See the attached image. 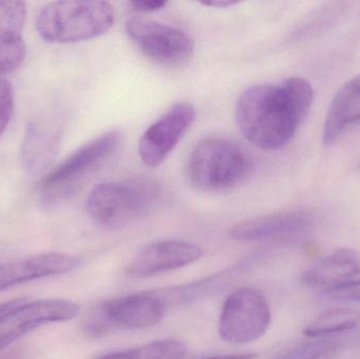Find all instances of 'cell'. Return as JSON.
<instances>
[{"instance_id":"1","label":"cell","mask_w":360,"mask_h":359,"mask_svg":"<svg viewBox=\"0 0 360 359\" xmlns=\"http://www.w3.org/2000/svg\"><path fill=\"white\" fill-rule=\"evenodd\" d=\"M313 100L314 91L304 78L291 77L281 84H256L237 100V124L256 147L278 150L293 138Z\"/></svg>"},{"instance_id":"2","label":"cell","mask_w":360,"mask_h":359,"mask_svg":"<svg viewBox=\"0 0 360 359\" xmlns=\"http://www.w3.org/2000/svg\"><path fill=\"white\" fill-rule=\"evenodd\" d=\"M115 22L111 4L98 0L54 1L44 6L36 19V29L49 44H73L107 33Z\"/></svg>"},{"instance_id":"3","label":"cell","mask_w":360,"mask_h":359,"mask_svg":"<svg viewBox=\"0 0 360 359\" xmlns=\"http://www.w3.org/2000/svg\"><path fill=\"white\" fill-rule=\"evenodd\" d=\"M160 190L145 179L109 181L89 194L86 208L93 221L105 229H120L145 216L158 200Z\"/></svg>"},{"instance_id":"4","label":"cell","mask_w":360,"mask_h":359,"mask_svg":"<svg viewBox=\"0 0 360 359\" xmlns=\"http://www.w3.org/2000/svg\"><path fill=\"white\" fill-rule=\"evenodd\" d=\"M250 160L240 147L224 138H207L188 157L193 185L205 191H224L239 185L249 174Z\"/></svg>"},{"instance_id":"5","label":"cell","mask_w":360,"mask_h":359,"mask_svg":"<svg viewBox=\"0 0 360 359\" xmlns=\"http://www.w3.org/2000/svg\"><path fill=\"white\" fill-rule=\"evenodd\" d=\"M122 139L120 131H109L73 152L42 179L40 194L44 202H56L73 193L86 177L113 156Z\"/></svg>"},{"instance_id":"6","label":"cell","mask_w":360,"mask_h":359,"mask_svg":"<svg viewBox=\"0 0 360 359\" xmlns=\"http://www.w3.org/2000/svg\"><path fill=\"white\" fill-rule=\"evenodd\" d=\"M167 310L155 290L134 293L95 308L84 322V331L91 337H101L112 331L152 328L162 322Z\"/></svg>"},{"instance_id":"7","label":"cell","mask_w":360,"mask_h":359,"mask_svg":"<svg viewBox=\"0 0 360 359\" xmlns=\"http://www.w3.org/2000/svg\"><path fill=\"white\" fill-rule=\"evenodd\" d=\"M271 320L270 305L264 294L256 289L240 288L224 301L218 332L226 343L247 345L266 334Z\"/></svg>"},{"instance_id":"8","label":"cell","mask_w":360,"mask_h":359,"mask_svg":"<svg viewBox=\"0 0 360 359\" xmlns=\"http://www.w3.org/2000/svg\"><path fill=\"white\" fill-rule=\"evenodd\" d=\"M126 30L141 52L160 65L179 67L194 54V41L179 27L134 17L128 19Z\"/></svg>"},{"instance_id":"9","label":"cell","mask_w":360,"mask_h":359,"mask_svg":"<svg viewBox=\"0 0 360 359\" xmlns=\"http://www.w3.org/2000/svg\"><path fill=\"white\" fill-rule=\"evenodd\" d=\"M79 308L65 299L16 303L0 314V351L30 331L53 322H63L77 316Z\"/></svg>"},{"instance_id":"10","label":"cell","mask_w":360,"mask_h":359,"mask_svg":"<svg viewBox=\"0 0 360 359\" xmlns=\"http://www.w3.org/2000/svg\"><path fill=\"white\" fill-rule=\"evenodd\" d=\"M196 117L195 107L188 103L173 105L141 136L139 152L143 164L158 167L166 160Z\"/></svg>"},{"instance_id":"11","label":"cell","mask_w":360,"mask_h":359,"mask_svg":"<svg viewBox=\"0 0 360 359\" xmlns=\"http://www.w3.org/2000/svg\"><path fill=\"white\" fill-rule=\"evenodd\" d=\"M203 250L184 240H162L145 247L127 266L134 278H147L192 265L201 259Z\"/></svg>"},{"instance_id":"12","label":"cell","mask_w":360,"mask_h":359,"mask_svg":"<svg viewBox=\"0 0 360 359\" xmlns=\"http://www.w3.org/2000/svg\"><path fill=\"white\" fill-rule=\"evenodd\" d=\"M313 226L306 211H285L250 219L234 226L230 236L237 242H260L295 237Z\"/></svg>"},{"instance_id":"13","label":"cell","mask_w":360,"mask_h":359,"mask_svg":"<svg viewBox=\"0 0 360 359\" xmlns=\"http://www.w3.org/2000/svg\"><path fill=\"white\" fill-rule=\"evenodd\" d=\"M80 263L79 257L65 253H44L0 263V291L31 280L69 273Z\"/></svg>"},{"instance_id":"14","label":"cell","mask_w":360,"mask_h":359,"mask_svg":"<svg viewBox=\"0 0 360 359\" xmlns=\"http://www.w3.org/2000/svg\"><path fill=\"white\" fill-rule=\"evenodd\" d=\"M254 261L250 257L198 282L155 290V292L166 303L167 308L188 305L219 294L245 272L249 271Z\"/></svg>"},{"instance_id":"15","label":"cell","mask_w":360,"mask_h":359,"mask_svg":"<svg viewBox=\"0 0 360 359\" xmlns=\"http://www.w3.org/2000/svg\"><path fill=\"white\" fill-rule=\"evenodd\" d=\"M27 4L23 1H0V76L12 73L25 58L23 38Z\"/></svg>"},{"instance_id":"16","label":"cell","mask_w":360,"mask_h":359,"mask_svg":"<svg viewBox=\"0 0 360 359\" xmlns=\"http://www.w3.org/2000/svg\"><path fill=\"white\" fill-rule=\"evenodd\" d=\"M360 274V253L340 248L311 266L302 276L304 286L325 291L351 282Z\"/></svg>"},{"instance_id":"17","label":"cell","mask_w":360,"mask_h":359,"mask_svg":"<svg viewBox=\"0 0 360 359\" xmlns=\"http://www.w3.org/2000/svg\"><path fill=\"white\" fill-rule=\"evenodd\" d=\"M58 147L57 132L38 122L27 124L20 152L23 170L32 177L44 174L54 162Z\"/></svg>"},{"instance_id":"18","label":"cell","mask_w":360,"mask_h":359,"mask_svg":"<svg viewBox=\"0 0 360 359\" xmlns=\"http://www.w3.org/2000/svg\"><path fill=\"white\" fill-rule=\"evenodd\" d=\"M360 120V75L344 84L332 99L323 126V141L332 145L350 124Z\"/></svg>"},{"instance_id":"19","label":"cell","mask_w":360,"mask_h":359,"mask_svg":"<svg viewBox=\"0 0 360 359\" xmlns=\"http://www.w3.org/2000/svg\"><path fill=\"white\" fill-rule=\"evenodd\" d=\"M360 325V310L338 308L319 314L304 330L309 337H323L353 330Z\"/></svg>"},{"instance_id":"20","label":"cell","mask_w":360,"mask_h":359,"mask_svg":"<svg viewBox=\"0 0 360 359\" xmlns=\"http://www.w3.org/2000/svg\"><path fill=\"white\" fill-rule=\"evenodd\" d=\"M186 354V344L179 339H164L135 349L105 354L96 359H182Z\"/></svg>"},{"instance_id":"21","label":"cell","mask_w":360,"mask_h":359,"mask_svg":"<svg viewBox=\"0 0 360 359\" xmlns=\"http://www.w3.org/2000/svg\"><path fill=\"white\" fill-rule=\"evenodd\" d=\"M352 341L349 337H328L298 346L276 359H321L335 353Z\"/></svg>"},{"instance_id":"22","label":"cell","mask_w":360,"mask_h":359,"mask_svg":"<svg viewBox=\"0 0 360 359\" xmlns=\"http://www.w3.org/2000/svg\"><path fill=\"white\" fill-rule=\"evenodd\" d=\"M14 107L15 94L12 84L0 76V137L10 124Z\"/></svg>"},{"instance_id":"23","label":"cell","mask_w":360,"mask_h":359,"mask_svg":"<svg viewBox=\"0 0 360 359\" xmlns=\"http://www.w3.org/2000/svg\"><path fill=\"white\" fill-rule=\"evenodd\" d=\"M326 295L334 301H360V280H351L340 286L325 291Z\"/></svg>"},{"instance_id":"24","label":"cell","mask_w":360,"mask_h":359,"mask_svg":"<svg viewBox=\"0 0 360 359\" xmlns=\"http://www.w3.org/2000/svg\"><path fill=\"white\" fill-rule=\"evenodd\" d=\"M168 2L164 0H135L131 1L130 4L135 11L139 12L149 13L162 10L167 6Z\"/></svg>"},{"instance_id":"25","label":"cell","mask_w":360,"mask_h":359,"mask_svg":"<svg viewBox=\"0 0 360 359\" xmlns=\"http://www.w3.org/2000/svg\"><path fill=\"white\" fill-rule=\"evenodd\" d=\"M200 4L205 6H211V8H226L235 6V4H238V1H234V0H209V1H201Z\"/></svg>"},{"instance_id":"26","label":"cell","mask_w":360,"mask_h":359,"mask_svg":"<svg viewBox=\"0 0 360 359\" xmlns=\"http://www.w3.org/2000/svg\"><path fill=\"white\" fill-rule=\"evenodd\" d=\"M0 359H25L23 349H13L6 353L0 354Z\"/></svg>"},{"instance_id":"27","label":"cell","mask_w":360,"mask_h":359,"mask_svg":"<svg viewBox=\"0 0 360 359\" xmlns=\"http://www.w3.org/2000/svg\"><path fill=\"white\" fill-rule=\"evenodd\" d=\"M255 358V354L243 353V354H232V355H220L212 356V358H205L201 359H253Z\"/></svg>"},{"instance_id":"28","label":"cell","mask_w":360,"mask_h":359,"mask_svg":"<svg viewBox=\"0 0 360 359\" xmlns=\"http://www.w3.org/2000/svg\"><path fill=\"white\" fill-rule=\"evenodd\" d=\"M16 301V299H15V301H8V303H4V305H0V314H1L2 312L6 311V310H8V308L12 307Z\"/></svg>"}]
</instances>
